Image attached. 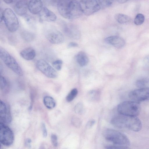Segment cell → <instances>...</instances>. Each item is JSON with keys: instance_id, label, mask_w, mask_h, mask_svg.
Here are the masks:
<instances>
[{"instance_id": "obj_1", "label": "cell", "mask_w": 149, "mask_h": 149, "mask_svg": "<svg viewBox=\"0 0 149 149\" xmlns=\"http://www.w3.org/2000/svg\"><path fill=\"white\" fill-rule=\"evenodd\" d=\"M111 123L115 127L126 128L135 132L140 131L142 126L141 120L137 116L120 114L111 119Z\"/></svg>"}, {"instance_id": "obj_2", "label": "cell", "mask_w": 149, "mask_h": 149, "mask_svg": "<svg viewBox=\"0 0 149 149\" xmlns=\"http://www.w3.org/2000/svg\"><path fill=\"white\" fill-rule=\"evenodd\" d=\"M102 134L106 140L112 143L113 145L129 148V140L123 133L114 129L108 128L103 131Z\"/></svg>"}, {"instance_id": "obj_3", "label": "cell", "mask_w": 149, "mask_h": 149, "mask_svg": "<svg viewBox=\"0 0 149 149\" xmlns=\"http://www.w3.org/2000/svg\"><path fill=\"white\" fill-rule=\"evenodd\" d=\"M117 110L120 114L137 116L140 112L141 107L139 102L133 100L125 101L118 105Z\"/></svg>"}, {"instance_id": "obj_4", "label": "cell", "mask_w": 149, "mask_h": 149, "mask_svg": "<svg viewBox=\"0 0 149 149\" xmlns=\"http://www.w3.org/2000/svg\"><path fill=\"white\" fill-rule=\"evenodd\" d=\"M0 58L9 68L15 74L20 76L23 75L22 70L15 59L0 45Z\"/></svg>"}, {"instance_id": "obj_5", "label": "cell", "mask_w": 149, "mask_h": 149, "mask_svg": "<svg viewBox=\"0 0 149 149\" xmlns=\"http://www.w3.org/2000/svg\"><path fill=\"white\" fill-rule=\"evenodd\" d=\"M5 25L10 32L16 31L19 27L18 18L11 9L7 8L3 11V18Z\"/></svg>"}, {"instance_id": "obj_6", "label": "cell", "mask_w": 149, "mask_h": 149, "mask_svg": "<svg viewBox=\"0 0 149 149\" xmlns=\"http://www.w3.org/2000/svg\"><path fill=\"white\" fill-rule=\"evenodd\" d=\"M14 139L13 132L5 123L0 121V142L6 146H9Z\"/></svg>"}, {"instance_id": "obj_7", "label": "cell", "mask_w": 149, "mask_h": 149, "mask_svg": "<svg viewBox=\"0 0 149 149\" xmlns=\"http://www.w3.org/2000/svg\"><path fill=\"white\" fill-rule=\"evenodd\" d=\"M79 3L83 13L86 16L91 15L100 9L96 0H81Z\"/></svg>"}, {"instance_id": "obj_8", "label": "cell", "mask_w": 149, "mask_h": 149, "mask_svg": "<svg viewBox=\"0 0 149 149\" xmlns=\"http://www.w3.org/2000/svg\"><path fill=\"white\" fill-rule=\"evenodd\" d=\"M36 66L38 69L47 77L52 78L57 77L56 70L45 61L42 59L38 60Z\"/></svg>"}, {"instance_id": "obj_9", "label": "cell", "mask_w": 149, "mask_h": 149, "mask_svg": "<svg viewBox=\"0 0 149 149\" xmlns=\"http://www.w3.org/2000/svg\"><path fill=\"white\" fill-rule=\"evenodd\" d=\"M149 94L148 87L139 88L131 91L129 97L133 101L139 102L148 100Z\"/></svg>"}, {"instance_id": "obj_10", "label": "cell", "mask_w": 149, "mask_h": 149, "mask_svg": "<svg viewBox=\"0 0 149 149\" xmlns=\"http://www.w3.org/2000/svg\"><path fill=\"white\" fill-rule=\"evenodd\" d=\"M82 13L79 2L75 0H71L68 19L77 18L81 16Z\"/></svg>"}, {"instance_id": "obj_11", "label": "cell", "mask_w": 149, "mask_h": 149, "mask_svg": "<svg viewBox=\"0 0 149 149\" xmlns=\"http://www.w3.org/2000/svg\"><path fill=\"white\" fill-rule=\"evenodd\" d=\"M63 27L64 32L70 38L76 40L80 38V32L75 26L64 24Z\"/></svg>"}, {"instance_id": "obj_12", "label": "cell", "mask_w": 149, "mask_h": 149, "mask_svg": "<svg viewBox=\"0 0 149 149\" xmlns=\"http://www.w3.org/2000/svg\"><path fill=\"white\" fill-rule=\"evenodd\" d=\"M39 20L41 22H53L56 19L55 14L47 7H43L38 14Z\"/></svg>"}, {"instance_id": "obj_13", "label": "cell", "mask_w": 149, "mask_h": 149, "mask_svg": "<svg viewBox=\"0 0 149 149\" xmlns=\"http://www.w3.org/2000/svg\"><path fill=\"white\" fill-rule=\"evenodd\" d=\"M71 0H58L57 8L60 15L63 17L68 19L70 2Z\"/></svg>"}, {"instance_id": "obj_14", "label": "cell", "mask_w": 149, "mask_h": 149, "mask_svg": "<svg viewBox=\"0 0 149 149\" xmlns=\"http://www.w3.org/2000/svg\"><path fill=\"white\" fill-rule=\"evenodd\" d=\"M48 40L51 43L58 44L63 42L64 37L62 34L56 30H51L46 35Z\"/></svg>"}, {"instance_id": "obj_15", "label": "cell", "mask_w": 149, "mask_h": 149, "mask_svg": "<svg viewBox=\"0 0 149 149\" xmlns=\"http://www.w3.org/2000/svg\"><path fill=\"white\" fill-rule=\"evenodd\" d=\"M28 0H19L15 4L14 10L15 13L20 16L26 15L28 10Z\"/></svg>"}, {"instance_id": "obj_16", "label": "cell", "mask_w": 149, "mask_h": 149, "mask_svg": "<svg viewBox=\"0 0 149 149\" xmlns=\"http://www.w3.org/2000/svg\"><path fill=\"white\" fill-rule=\"evenodd\" d=\"M105 41L114 47L120 48L123 47L125 45L124 40L121 37L118 36H112L106 38Z\"/></svg>"}, {"instance_id": "obj_17", "label": "cell", "mask_w": 149, "mask_h": 149, "mask_svg": "<svg viewBox=\"0 0 149 149\" xmlns=\"http://www.w3.org/2000/svg\"><path fill=\"white\" fill-rule=\"evenodd\" d=\"M41 0H30L28 3V10L33 14H38L43 7Z\"/></svg>"}, {"instance_id": "obj_18", "label": "cell", "mask_w": 149, "mask_h": 149, "mask_svg": "<svg viewBox=\"0 0 149 149\" xmlns=\"http://www.w3.org/2000/svg\"><path fill=\"white\" fill-rule=\"evenodd\" d=\"M20 54L24 59L29 61L34 58L36 55V53L33 48L29 47L22 50L20 52Z\"/></svg>"}, {"instance_id": "obj_19", "label": "cell", "mask_w": 149, "mask_h": 149, "mask_svg": "<svg viewBox=\"0 0 149 149\" xmlns=\"http://www.w3.org/2000/svg\"><path fill=\"white\" fill-rule=\"evenodd\" d=\"M77 61L81 67L86 66L88 62V58L86 54L84 52H79L76 57Z\"/></svg>"}, {"instance_id": "obj_20", "label": "cell", "mask_w": 149, "mask_h": 149, "mask_svg": "<svg viewBox=\"0 0 149 149\" xmlns=\"http://www.w3.org/2000/svg\"><path fill=\"white\" fill-rule=\"evenodd\" d=\"M116 20L119 23L124 24L129 23L131 21V19L129 16L123 14L117 13L114 16Z\"/></svg>"}, {"instance_id": "obj_21", "label": "cell", "mask_w": 149, "mask_h": 149, "mask_svg": "<svg viewBox=\"0 0 149 149\" xmlns=\"http://www.w3.org/2000/svg\"><path fill=\"white\" fill-rule=\"evenodd\" d=\"M100 93L97 91L92 90L88 92L87 95L88 100L91 102L97 101L100 98Z\"/></svg>"}, {"instance_id": "obj_22", "label": "cell", "mask_w": 149, "mask_h": 149, "mask_svg": "<svg viewBox=\"0 0 149 149\" xmlns=\"http://www.w3.org/2000/svg\"><path fill=\"white\" fill-rule=\"evenodd\" d=\"M43 102L45 106L48 108L52 109L55 107L56 103L52 97L46 96L43 98Z\"/></svg>"}, {"instance_id": "obj_23", "label": "cell", "mask_w": 149, "mask_h": 149, "mask_svg": "<svg viewBox=\"0 0 149 149\" xmlns=\"http://www.w3.org/2000/svg\"><path fill=\"white\" fill-rule=\"evenodd\" d=\"M11 121V116L9 111L4 114H0V121L4 123H9Z\"/></svg>"}, {"instance_id": "obj_24", "label": "cell", "mask_w": 149, "mask_h": 149, "mask_svg": "<svg viewBox=\"0 0 149 149\" xmlns=\"http://www.w3.org/2000/svg\"><path fill=\"white\" fill-rule=\"evenodd\" d=\"M22 36L25 41L27 42L32 41L35 38V35L33 33L27 31L23 32Z\"/></svg>"}, {"instance_id": "obj_25", "label": "cell", "mask_w": 149, "mask_h": 149, "mask_svg": "<svg viewBox=\"0 0 149 149\" xmlns=\"http://www.w3.org/2000/svg\"><path fill=\"white\" fill-rule=\"evenodd\" d=\"M144 20V16L142 14L138 13L135 16L134 21L136 25H140L143 24Z\"/></svg>"}, {"instance_id": "obj_26", "label": "cell", "mask_w": 149, "mask_h": 149, "mask_svg": "<svg viewBox=\"0 0 149 149\" xmlns=\"http://www.w3.org/2000/svg\"><path fill=\"white\" fill-rule=\"evenodd\" d=\"M148 82L146 79H142L137 80L136 83V86L139 88L148 87Z\"/></svg>"}, {"instance_id": "obj_27", "label": "cell", "mask_w": 149, "mask_h": 149, "mask_svg": "<svg viewBox=\"0 0 149 149\" xmlns=\"http://www.w3.org/2000/svg\"><path fill=\"white\" fill-rule=\"evenodd\" d=\"M8 83L6 79L0 76V92L4 91L7 88Z\"/></svg>"}, {"instance_id": "obj_28", "label": "cell", "mask_w": 149, "mask_h": 149, "mask_svg": "<svg viewBox=\"0 0 149 149\" xmlns=\"http://www.w3.org/2000/svg\"><path fill=\"white\" fill-rule=\"evenodd\" d=\"M78 93V91L76 88L72 89L66 97V100L68 102L72 101L76 97Z\"/></svg>"}, {"instance_id": "obj_29", "label": "cell", "mask_w": 149, "mask_h": 149, "mask_svg": "<svg viewBox=\"0 0 149 149\" xmlns=\"http://www.w3.org/2000/svg\"><path fill=\"white\" fill-rule=\"evenodd\" d=\"M99 4L103 8H107L112 3L113 0H98Z\"/></svg>"}, {"instance_id": "obj_30", "label": "cell", "mask_w": 149, "mask_h": 149, "mask_svg": "<svg viewBox=\"0 0 149 149\" xmlns=\"http://www.w3.org/2000/svg\"><path fill=\"white\" fill-rule=\"evenodd\" d=\"M24 16L27 23L32 27H34L36 23L35 19L31 16L26 15Z\"/></svg>"}, {"instance_id": "obj_31", "label": "cell", "mask_w": 149, "mask_h": 149, "mask_svg": "<svg viewBox=\"0 0 149 149\" xmlns=\"http://www.w3.org/2000/svg\"><path fill=\"white\" fill-rule=\"evenodd\" d=\"M84 106L81 102H79L74 107V111L77 114H81L83 111Z\"/></svg>"}, {"instance_id": "obj_32", "label": "cell", "mask_w": 149, "mask_h": 149, "mask_svg": "<svg viewBox=\"0 0 149 149\" xmlns=\"http://www.w3.org/2000/svg\"><path fill=\"white\" fill-rule=\"evenodd\" d=\"M72 125L76 127H79L81 123L80 119L76 116L73 117L72 120Z\"/></svg>"}, {"instance_id": "obj_33", "label": "cell", "mask_w": 149, "mask_h": 149, "mask_svg": "<svg viewBox=\"0 0 149 149\" xmlns=\"http://www.w3.org/2000/svg\"><path fill=\"white\" fill-rule=\"evenodd\" d=\"M62 64V61L59 59L54 61L52 63V65L54 68L58 70L61 69Z\"/></svg>"}, {"instance_id": "obj_34", "label": "cell", "mask_w": 149, "mask_h": 149, "mask_svg": "<svg viewBox=\"0 0 149 149\" xmlns=\"http://www.w3.org/2000/svg\"><path fill=\"white\" fill-rule=\"evenodd\" d=\"M8 111L5 104L0 99V114H4Z\"/></svg>"}, {"instance_id": "obj_35", "label": "cell", "mask_w": 149, "mask_h": 149, "mask_svg": "<svg viewBox=\"0 0 149 149\" xmlns=\"http://www.w3.org/2000/svg\"><path fill=\"white\" fill-rule=\"evenodd\" d=\"M51 140L52 144L54 146L56 147L58 145L57 137L55 134H52L51 136Z\"/></svg>"}, {"instance_id": "obj_36", "label": "cell", "mask_w": 149, "mask_h": 149, "mask_svg": "<svg viewBox=\"0 0 149 149\" xmlns=\"http://www.w3.org/2000/svg\"><path fill=\"white\" fill-rule=\"evenodd\" d=\"M95 121L94 119H91L89 120L86 124V128L87 129L91 128L95 124Z\"/></svg>"}, {"instance_id": "obj_37", "label": "cell", "mask_w": 149, "mask_h": 149, "mask_svg": "<svg viewBox=\"0 0 149 149\" xmlns=\"http://www.w3.org/2000/svg\"><path fill=\"white\" fill-rule=\"evenodd\" d=\"M105 148L106 149H127L123 146L114 145L106 146H105Z\"/></svg>"}, {"instance_id": "obj_38", "label": "cell", "mask_w": 149, "mask_h": 149, "mask_svg": "<svg viewBox=\"0 0 149 149\" xmlns=\"http://www.w3.org/2000/svg\"><path fill=\"white\" fill-rule=\"evenodd\" d=\"M43 133V136L44 137H46L47 136V132L46 126L44 123H42L41 125Z\"/></svg>"}, {"instance_id": "obj_39", "label": "cell", "mask_w": 149, "mask_h": 149, "mask_svg": "<svg viewBox=\"0 0 149 149\" xmlns=\"http://www.w3.org/2000/svg\"><path fill=\"white\" fill-rule=\"evenodd\" d=\"M78 46V45L76 43L71 42H70L68 45L69 47H76Z\"/></svg>"}, {"instance_id": "obj_40", "label": "cell", "mask_w": 149, "mask_h": 149, "mask_svg": "<svg viewBox=\"0 0 149 149\" xmlns=\"http://www.w3.org/2000/svg\"><path fill=\"white\" fill-rule=\"evenodd\" d=\"M3 11L2 9L0 8V22H1L3 19Z\"/></svg>"}, {"instance_id": "obj_41", "label": "cell", "mask_w": 149, "mask_h": 149, "mask_svg": "<svg viewBox=\"0 0 149 149\" xmlns=\"http://www.w3.org/2000/svg\"><path fill=\"white\" fill-rule=\"evenodd\" d=\"M3 1L6 3L9 4L13 3L15 0H3Z\"/></svg>"}, {"instance_id": "obj_42", "label": "cell", "mask_w": 149, "mask_h": 149, "mask_svg": "<svg viewBox=\"0 0 149 149\" xmlns=\"http://www.w3.org/2000/svg\"><path fill=\"white\" fill-rule=\"evenodd\" d=\"M31 142V139H27L26 141V144L28 146V147L30 146V144Z\"/></svg>"}, {"instance_id": "obj_43", "label": "cell", "mask_w": 149, "mask_h": 149, "mask_svg": "<svg viewBox=\"0 0 149 149\" xmlns=\"http://www.w3.org/2000/svg\"><path fill=\"white\" fill-rule=\"evenodd\" d=\"M129 0H118L117 1L120 3H124L126 2Z\"/></svg>"}, {"instance_id": "obj_44", "label": "cell", "mask_w": 149, "mask_h": 149, "mask_svg": "<svg viewBox=\"0 0 149 149\" xmlns=\"http://www.w3.org/2000/svg\"><path fill=\"white\" fill-rule=\"evenodd\" d=\"M3 69V68L2 65L0 63V76L2 73Z\"/></svg>"}, {"instance_id": "obj_45", "label": "cell", "mask_w": 149, "mask_h": 149, "mask_svg": "<svg viewBox=\"0 0 149 149\" xmlns=\"http://www.w3.org/2000/svg\"><path fill=\"white\" fill-rule=\"evenodd\" d=\"M1 143H0V148L1 147Z\"/></svg>"}, {"instance_id": "obj_46", "label": "cell", "mask_w": 149, "mask_h": 149, "mask_svg": "<svg viewBox=\"0 0 149 149\" xmlns=\"http://www.w3.org/2000/svg\"><path fill=\"white\" fill-rule=\"evenodd\" d=\"M116 0L117 1H118V0Z\"/></svg>"}]
</instances>
